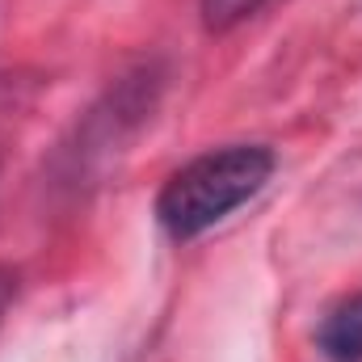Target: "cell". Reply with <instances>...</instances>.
I'll use <instances>...</instances> for the list:
<instances>
[{
    "label": "cell",
    "mask_w": 362,
    "mask_h": 362,
    "mask_svg": "<svg viewBox=\"0 0 362 362\" xmlns=\"http://www.w3.org/2000/svg\"><path fill=\"white\" fill-rule=\"evenodd\" d=\"M13 295H17V274L8 270V266H0V320H4V312L13 303Z\"/></svg>",
    "instance_id": "4"
},
{
    "label": "cell",
    "mask_w": 362,
    "mask_h": 362,
    "mask_svg": "<svg viewBox=\"0 0 362 362\" xmlns=\"http://www.w3.org/2000/svg\"><path fill=\"white\" fill-rule=\"evenodd\" d=\"M266 0H202V21L206 30H232L245 17H253Z\"/></svg>",
    "instance_id": "3"
},
{
    "label": "cell",
    "mask_w": 362,
    "mask_h": 362,
    "mask_svg": "<svg viewBox=\"0 0 362 362\" xmlns=\"http://www.w3.org/2000/svg\"><path fill=\"white\" fill-rule=\"evenodd\" d=\"M274 177V152L262 144H228L181 165L156 194V219L173 240H194L257 198Z\"/></svg>",
    "instance_id": "1"
},
{
    "label": "cell",
    "mask_w": 362,
    "mask_h": 362,
    "mask_svg": "<svg viewBox=\"0 0 362 362\" xmlns=\"http://www.w3.org/2000/svg\"><path fill=\"white\" fill-rule=\"evenodd\" d=\"M320 354L333 362H362V291L333 303L316 329Z\"/></svg>",
    "instance_id": "2"
}]
</instances>
